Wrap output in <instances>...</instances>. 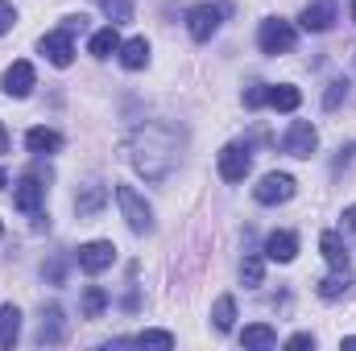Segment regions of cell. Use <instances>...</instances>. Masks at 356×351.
Segmentation results:
<instances>
[{
	"label": "cell",
	"mask_w": 356,
	"mask_h": 351,
	"mask_svg": "<svg viewBox=\"0 0 356 351\" xmlns=\"http://www.w3.org/2000/svg\"><path fill=\"white\" fill-rule=\"evenodd\" d=\"M178 157H182V132L166 120H149L133 132L129 141V162L137 166V174H145L149 182H166L175 174Z\"/></svg>",
	"instance_id": "cell-1"
},
{
	"label": "cell",
	"mask_w": 356,
	"mask_h": 351,
	"mask_svg": "<svg viewBox=\"0 0 356 351\" xmlns=\"http://www.w3.org/2000/svg\"><path fill=\"white\" fill-rule=\"evenodd\" d=\"M116 203H120V215H124V223L137 232V236H145V232H154V207L133 190V186H116Z\"/></svg>",
	"instance_id": "cell-2"
},
{
	"label": "cell",
	"mask_w": 356,
	"mask_h": 351,
	"mask_svg": "<svg viewBox=\"0 0 356 351\" xmlns=\"http://www.w3.org/2000/svg\"><path fill=\"white\" fill-rule=\"evenodd\" d=\"M294 42H298V33H294V25L282 21V17H269V21H261V29H257L261 54H273V58H277V54H290Z\"/></svg>",
	"instance_id": "cell-3"
},
{
	"label": "cell",
	"mask_w": 356,
	"mask_h": 351,
	"mask_svg": "<svg viewBox=\"0 0 356 351\" xmlns=\"http://www.w3.org/2000/svg\"><path fill=\"white\" fill-rule=\"evenodd\" d=\"M249 170H253V153H249V145L232 141V145L220 149V178H224V182H245Z\"/></svg>",
	"instance_id": "cell-4"
},
{
	"label": "cell",
	"mask_w": 356,
	"mask_h": 351,
	"mask_svg": "<svg viewBox=\"0 0 356 351\" xmlns=\"http://www.w3.org/2000/svg\"><path fill=\"white\" fill-rule=\"evenodd\" d=\"M315 149H319V132H315V124L294 120V124L286 128V137H282V153H290V157H311Z\"/></svg>",
	"instance_id": "cell-5"
},
{
	"label": "cell",
	"mask_w": 356,
	"mask_h": 351,
	"mask_svg": "<svg viewBox=\"0 0 356 351\" xmlns=\"http://www.w3.org/2000/svg\"><path fill=\"white\" fill-rule=\"evenodd\" d=\"M220 17H224L220 4H195V8L186 12V29H191V37H195V42H211L216 29H220Z\"/></svg>",
	"instance_id": "cell-6"
},
{
	"label": "cell",
	"mask_w": 356,
	"mask_h": 351,
	"mask_svg": "<svg viewBox=\"0 0 356 351\" xmlns=\"http://www.w3.org/2000/svg\"><path fill=\"white\" fill-rule=\"evenodd\" d=\"M71 25H63V29H54V33H46L42 42H38V50L54 62V67H71L75 62V42H71Z\"/></svg>",
	"instance_id": "cell-7"
},
{
	"label": "cell",
	"mask_w": 356,
	"mask_h": 351,
	"mask_svg": "<svg viewBox=\"0 0 356 351\" xmlns=\"http://www.w3.org/2000/svg\"><path fill=\"white\" fill-rule=\"evenodd\" d=\"M253 198H257L261 207L290 203V198H294V178H290V174H266L257 186H253Z\"/></svg>",
	"instance_id": "cell-8"
},
{
	"label": "cell",
	"mask_w": 356,
	"mask_h": 351,
	"mask_svg": "<svg viewBox=\"0 0 356 351\" xmlns=\"http://www.w3.org/2000/svg\"><path fill=\"white\" fill-rule=\"evenodd\" d=\"M42 203H46V186H42V178H21L17 182V190H13V207L17 211H25V215H42Z\"/></svg>",
	"instance_id": "cell-9"
},
{
	"label": "cell",
	"mask_w": 356,
	"mask_h": 351,
	"mask_svg": "<svg viewBox=\"0 0 356 351\" xmlns=\"http://www.w3.org/2000/svg\"><path fill=\"white\" fill-rule=\"evenodd\" d=\"M112 261H116V244L112 240H91V244H83L79 248V268L83 273H104V268H112Z\"/></svg>",
	"instance_id": "cell-10"
},
{
	"label": "cell",
	"mask_w": 356,
	"mask_h": 351,
	"mask_svg": "<svg viewBox=\"0 0 356 351\" xmlns=\"http://www.w3.org/2000/svg\"><path fill=\"white\" fill-rule=\"evenodd\" d=\"M33 83H38V75H33V62H25V58L4 71V95L8 99H25L33 91Z\"/></svg>",
	"instance_id": "cell-11"
},
{
	"label": "cell",
	"mask_w": 356,
	"mask_h": 351,
	"mask_svg": "<svg viewBox=\"0 0 356 351\" xmlns=\"http://www.w3.org/2000/svg\"><path fill=\"white\" fill-rule=\"evenodd\" d=\"M298 21H302L307 33H327V29L336 25V0H315V4H307Z\"/></svg>",
	"instance_id": "cell-12"
},
{
	"label": "cell",
	"mask_w": 356,
	"mask_h": 351,
	"mask_svg": "<svg viewBox=\"0 0 356 351\" xmlns=\"http://www.w3.org/2000/svg\"><path fill=\"white\" fill-rule=\"evenodd\" d=\"M63 339H67V314H63V306H46V310H42L38 343H42V348H54V343H63Z\"/></svg>",
	"instance_id": "cell-13"
},
{
	"label": "cell",
	"mask_w": 356,
	"mask_h": 351,
	"mask_svg": "<svg viewBox=\"0 0 356 351\" xmlns=\"http://www.w3.org/2000/svg\"><path fill=\"white\" fill-rule=\"evenodd\" d=\"M266 257L277 264H290L298 257V236L294 232H269L266 236Z\"/></svg>",
	"instance_id": "cell-14"
},
{
	"label": "cell",
	"mask_w": 356,
	"mask_h": 351,
	"mask_svg": "<svg viewBox=\"0 0 356 351\" xmlns=\"http://www.w3.org/2000/svg\"><path fill=\"white\" fill-rule=\"evenodd\" d=\"M25 145H29V153L46 157V153H58V149H63V137H58L54 128H29V132H25Z\"/></svg>",
	"instance_id": "cell-15"
},
{
	"label": "cell",
	"mask_w": 356,
	"mask_h": 351,
	"mask_svg": "<svg viewBox=\"0 0 356 351\" xmlns=\"http://www.w3.org/2000/svg\"><path fill=\"white\" fill-rule=\"evenodd\" d=\"M88 50H91V58H112V54H120V33H116V25H104L99 33H91Z\"/></svg>",
	"instance_id": "cell-16"
},
{
	"label": "cell",
	"mask_w": 356,
	"mask_h": 351,
	"mask_svg": "<svg viewBox=\"0 0 356 351\" xmlns=\"http://www.w3.org/2000/svg\"><path fill=\"white\" fill-rule=\"evenodd\" d=\"M241 343L253 348V351H269V348H277V331L269 323H253V327L241 331Z\"/></svg>",
	"instance_id": "cell-17"
},
{
	"label": "cell",
	"mask_w": 356,
	"mask_h": 351,
	"mask_svg": "<svg viewBox=\"0 0 356 351\" xmlns=\"http://www.w3.org/2000/svg\"><path fill=\"white\" fill-rule=\"evenodd\" d=\"M145 62H149V42H145V37L120 42V67H124V71H141Z\"/></svg>",
	"instance_id": "cell-18"
},
{
	"label": "cell",
	"mask_w": 356,
	"mask_h": 351,
	"mask_svg": "<svg viewBox=\"0 0 356 351\" xmlns=\"http://www.w3.org/2000/svg\"><path fill=\"white\" fill-rule=\"evenodd\" d=\"M211 327H216L220 335H228V331L236 327V298H232V293L216 298V306H211Z\"/></svg>",
	"instance_id": "cell-19"
},
{
	"label": "cell",
	"mask_w": 356,
	"mask_h": 351,
	"mask_svg": "<svg viewBox=\"0 0 356 351\" xmlns=\"http://www.w3.org/2000/svg\"><path fill=\"white\" fill-rule=\"evenodd\" d=\"M21 339V310L17 306H0V351H8Z\"/></svg>",
	"instance_id": "cell-20"
},
{
	"label": "cell",
	"mask_w": 356,
	"mask_h": 351,
	"mask_svg": "<svg viewBox=\"0 0 356 351\" xmlns=\"http://www.w3.org/2000/svg\"><path fill=\"white\" fill-rule=\"evenodd\" d=\"M348 289H353V277H348V268H336L332 277H323V281H319V298H323V302H340Z\"/></svg>",
	"instance_id": "cell-21"
},
{
	"label": "cell",
	"mask_w": 356,
	"mask_h": 351,
	"mask_svg": "<svg viewBox=\"0 0 356 351\" xmlns=\"http://www.w3.org/2000/svg\"><path fill=\"white\" fill-rule=\"evenodd\" d=\"M104 203H108V190H104V186H83V194H75V211H79V219L99 215Z\"/></svg>",
	"instance_id": "cell-22"
},
{
	"label": "cell",
	"mask_w": 356,
	"mask_h": 351,
	"mask_svg": "<svg viewBox=\"0 0 356 351\" xmlns=\"http://www.w3.org/2000/svg\"><path fill=\"white\" fill-rule=\"evenodd\" d=\"M266 103L273 108V112H294V108L302 103V91H298V87H290V83H277V87H269Z\"/></svg>",
	"instance_id": "cell-23"
},
{
	"label": "cell",
	"mask_w": 356,
	"mask_h": 351,
	"mask_svg": "<svg viewBox=\"0 0 356 351\" xmlns=\"http://www.w3.org/2000/svg\"><path fill=\"white\" fill-rule=\"evenodd\" d=\"M319 248H323V257H327L332 268H348V248H344L340 232H323V236H319Z\"/></svg>",
	"instance_id": "cell-24"
},
{
	"label": "cell",
	"mask_w": 356,
	"mask_h": 351,
	"mask_svg": "<svg viewBox=\"0 0 356 351\" xmlns=\"http://www.w3.org/2000/svg\"><path fill=\"white\" fill-rule=\"evenodd\" d=\"M79 310H83V318H99V314L108 310V293H104L99 285H88V289H83V302H79Z\"/></svg>",
	"instance_id": "cell-25"
},
{
	"label": "cell",
	"mask_w": 356,
	"mask_h": 351,
	"mask_svg": "<svg viewBox=\"0 0 356 351\" xmlns=\"http://www.w3.org/2000/svg\"><path fill=\"white\" fill-rule=\"evenodd\" d=\"M124 343H137V348H162V351H170V348H175V335H170V331H141V335H133V339H124Z\"/></svg>",
	"instance_id": "cell-26"
},
{
	"label": "cell",
	"mask_w": 356,
	"mask_h": 351,
	"mask_svg": "<svg viewBox=\"0 0 356 351\" xmlns=\"http://www.w3.org/2000/svg\"><path fill=\"white\" fill-rule=\"evenodd\" d=\"M99 8H104V17H108L112 25L133 21V0H99Z\"/></svg>",
	"instance_id": "cell-27"
},
{
	"label": "cell",
	"mask_w": 356,
	"mask_h": 351,
	"mask_svg": "<svg viewBox=\"0 0 356 351\" xmlns=\"http://www.w3.org/2000/svg\"><path fill=\"white\" fill-rule=\"evenodd\" d=\"M261 277H266V261L261 257H245L241 261V281L245 285H261Z\"/></svg>",
	"instance_id": "cell-28"
},
{
	"label": "cell",
	"mask_w": 356,
	"mask_h": 351,
	"mask_svg": "<svg viewBox=\"0 0 356 351\" xmlns=\"http://www.w3.org/2000/svg\"><path fill=\"white\" fill-rule=\"evenodd\" d=\"M344 99H348V79H336V83L327 87V95H323V108H327V112H336Z\"/></svg>",
	"instance_id": "cell-29"
},
{
	"label": "cell",
	"mask_w": 356,
	"mask_h": 351,
	"mask_svg": "<svg viewBox=\"0 0 356 351\" xmlns=\"http://www.w3.org/2000/svg\"><path fill=\"white\" fill-rule=\"evenodd\" d=\"M13 21H17V8H13V0H0V37L13 29Z\"/></svg>",
	"instance_id": "cell-30"
},
{
	"label": "cell",
	"mask_w": 356,
	"mask_h": 351,
	"mask_svg": "<svg viewBox=\"0 0 356 351\" xmlns=\"http://www.w3.org/2000/svg\"><path fill=\"white\" fill-rule=\"evenodd\" d=\"M266 95H269V87H249V91H245V108H261V103H266Z\"/></svg>",
	"instance_id": "cell-31"
},
{
	"label": "cell",
	"mask_w": 356,
	"mask_h": 351,
	"mask_svg": "<svg viewBox=\"0 0 356 351\" xmlns=\"http://www.w3.org/2000/svg\"><path fill=\"white\" fill-rule=\"evenodd\" d=\"M286 348H315V335H307V331H302V335H290V339H286Z\"/></svg>",
	"instance_id": "cell-32"
},
{
	"label": "cell",
	"mask_w": 356,
	"mask_h": 351,
	"mask_svg": "<svg viewBox=\"0 0 356 351\" xmlns=\"http://www.w3.org/2000/svg\"><path fill=\"white\" fill-rule=\"evenodd\" d=\"M344 228L356 232V203H353V207H344Z\"/></svg>",
	"instance_id": "cell-33"
},
{
	"label": "cell",
	"mask_w": 356,
	"mask_h": 351,
	"mask_svg": "<svg viewBox=\"0 0 356 351\" xmlns=\"http://www.w3.org/2000/svg\"><path fill=\"white\" fill-rule=\"evenodd\" d=\"M0 153H8V132H4V124H0Z\"/></svg>",
	"instance_id": "cell-34"
},
{
	"label": "cell",
	"mask_w": 356,
	"mask_h": 351,
	"mask_svg": "<svg viewBox=\"0 0 356 351\" xmlns=\"http://www.w3.org/2000/svg\"><path fill=\"white\" fill-rule=\"evenodd\" d=\"M344 348H356V335H348V339H344Z\"/></svg>",
	"instance_id": "cell-35"
},
{
	"label": "cell",
	"mask_w": 356,
	"mask_h": 351,
	"mask_svg": "<svg viewBox=\"0 0 356 351\" xmlns=\"http://www.w3.org/2000/svg\"><path fill=\"white\" fill-rule=\"evenodd\" d=\"M4 182H8V174H4V170H0V190H4Z\"/></svg>",
	"instance_id": "cell-36"
},
{
	"label": "cell",
	"mask_w": 356,
	"mask_h": 351,
	"mask_svg": "<svg viewBox=\"0 0 356 351\" xmlns=\"http://www.w3.org/2000/svg\"><path fill=\"white\" fill-rule=\"evenodd\" d=\"M353 21H356V0H353Z\"/></svg>",
	"instance_id": "cell-37"
},
{
	"label": "cell",
	"mask_w": 356,
	"mask_h": 351,
	"mask_svg": "<svg viewBox=\"0 0 356 351\" xmlns=\"http://www.w3.org/2000/svg\"><path fill=\"white\" fill-rule=\"evenodd\" d=\"M0 236H4V223H0Z\"/></svg>",
	"instance_id": "cell-38"
}]
</instances>
